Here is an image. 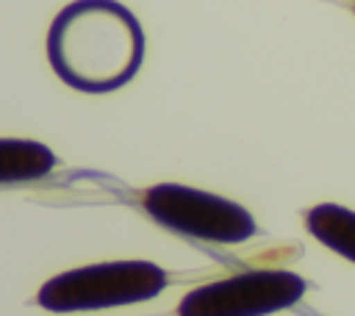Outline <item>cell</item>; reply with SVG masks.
<instances>
[{
    "instance_id": "cell-1",
    "label": "cell",
    "mask_w": 355,
    "mask_h": 316,
    "mask_svg": "<svg viewBox=\"0 0 355 316\" xmlns=\"http://www.w3.org/2000/svg\"><path fill=\"white\" fill-rule=\"evenodd\" d=\"M47 58L67 86L105 94L139 72L144 30L133 11L116 0H75L50 25Z\"/></svg>"
},
{
    "instance_id": "cell-2",
    "label": "cell",
    "mask_w": 355,
    "mask_h": 316,
    "mask_svg": "<svg viewBox=\"0 0 355 316\" xmlns=\"http://www.w3.org/2000/svg\"><path fill=\"white\" fill-rule=\"evenodd\" d=\"M169 286L166 269L153 261H105L67 269L42 283L36 302L50 313H83L136 305Z\"/></svg>"
},
{
    "instance_id": "cell-3",
    "label": "cell",
    "mask_w": 355,
    "mask_h": 316,
    "mask_svg": "<svg viewBox=\"0 0 355 316\" xmlns=\"http://www.w3.org/2000/svg\"><path fill=\"white\" fill-rule=\"evenodd\" d=\"M141 208L155 225L211 244H244L258 233L244 205L183 183H155L144 188Z\"/></svg>"
},
{
    "instance_id": "cell-4",
    "label": "cell",
    "mask_w": 355,
    "mask_h": 316,
    "mask_svg": "<svg viewBox=\"0 0 355 316\" xmlns=\"http://www.w3.org/2000/svg\"><path fill=\"white\" fill-rule=\"evenodd\" d=\"M308 280L288 269H247L191 288L178 302V316H269L294 308Z\"/></svg>"
},
{
    "instance_id": "cell-5",
    "label": "cell",
    "mask_w": 355,
    "mask_h": 316,
    "mask_svg": "<svg viewBox=\"0 0 355 316\" xmlns=\"http://www.w3.org/2000/svg\"><path fill=\"white\" fill-rule=\"evenodd\" d=\"M58 166L50 147L33 139H0V186L42 180Z\"/></svg>"
},
{
    "instance_id": "cell-6",
    "label": "cell",
    "mask_w": 355,
    "mask_h": 316,
    "mask_svg": "<svg viewBox=\"0 0 355 316\" xmlns=\"http://www.w3.org/2000/svg\"><path fill=\"white\" fill-rule=\"evenodd\" d=\"M305 230L319 244L355 263V211L338 202H319L305 211Z\"/></svg>"
}]
</instances>
